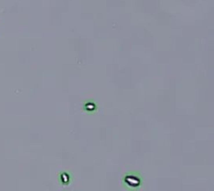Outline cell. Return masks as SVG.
I'll return each mask as SVG.
<instances>
[{"mask_svg": "<svg viewBox=\"0 0 214 191\" xmlns=\"http://www.w3.org/2000/svg\"><path fill=\"white\" fill-rule=\"evenodd\" d=\"M122 183L126 189L137 190L142 185L143 180L141 175L137 171H136L126 174L122 178Z\"/></svg>", "mask_w": 214, "mask_h": 191, "instance_id": "obj_1", "label": "cell"}, {"mask_svg": "<svg viewBox=\"0 0 214 191\" xmlns=\"http://www.w3.org/2000/svg\"><path fill=\"white\" fill-rule=\"evenodd\" d=\"M59 182L64 185H66L69 183L70 180V175L67 172H62L61 174H59Z\"/></svg>", "mask_w": 214, "mask_h": 191, "instance_id": "obj_2", "label": "cell"}, {"mask_svg": "<svg viewBox=\"0 0 214 191\" xmlns=\"http://www.w3.org/2000/svg\"><path fill=\"white\" fill-rule=\"evenodd\" d=\"M96 104L93 102H87L85 105V110L86 111H93L96 110Z\"/></svg>", "mask_w": 214, "mask_h": 191, "instance_id": "obj_3", "label": "cell"}]
</instances>
